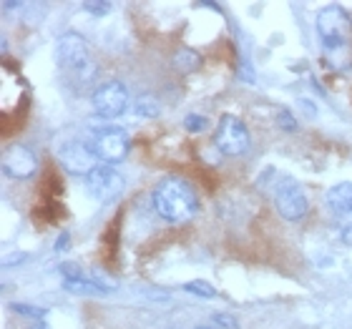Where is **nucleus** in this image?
Wrapping results in <instances>:
<instances>
[{"label":"nucleus","mask_w":352,"mask_h":329,"mask_svg":"<svg viewBox=\"0 0 352 329\" xmlns=\"http://www.w3.org/2000/svg\"><path fill=\"white\" fill-rule=\"evenodd\" d=\"M317 33L322 43L324 60L332 68H347L352 63V18L345 8L327 5L317 15Z\"/></svg>","instance_id":"nucleus-1"},{"label":"nucleus","mask_w":352,"mask_h":329,"mask_svg":"<svg viewBox=\"0 0 352 329\" xmlns=\"http://www.w3.org/2000/svg\"><path fill=\"white\" fill-rule=\"evenodd\" d=\"M151 201H154L156 214L169 224H186L199 212V196L194 186L176 176H169L162 183H156Z\"/></svg>","instance_id":"nucleus-2"},{"label":"nucleus","mask_w":352,"mask_h":329,"mask_svg":"<svg viewBox=\"0 0 352 329\" xmlns=\"http://www.w3.org/2000/svg\"><path fill=\"white\" fill-rule=\"evenodd\" d=\"M56 63H58V68L71 81L81 83V86L91 83L94 76L98 73L96 63L91 60L86 41L78 33H66V36L58 38V43H56Z\"/></svg>","instance_id":"nucleus-3"},{"label":"nucleus","mask_w":352,"mask_h":329,"mask_svg":"<svg viewBox=\"0 0 352 329\" xmlns=\"http://www.w3.org/2000/svg\"><path fill=\"white\" fill-rule=\"evenodd\" d=\"M274 206L287 221H302L307 216V194L294 179H282L274 191Z\"/></svg>","instance_id":"nucleus-4"},{"label":"nucleus","mask_w":352,"mask_h":329,"mask_svg":"<svg viewBox=\"0 0 352 329\" xmlns=\"http://www.w3.org/2000/svg\"><path fill=\"white\" fill-rule=\"evenodd\" d=\"M86 189L96 201H101V204H111V201H116V198L124 194L126 179L118 174L116 168L98 166L86 176Z\"/></svg>","instance_id":"nucleus-5"},{"label":"nucleus","mask_w":352,"mask_h":329,"mask_svg":"<svg viewBox=\"0 0 352 329\" xmlns=\"http://www.w3.org/2000/svg\"><path fill=\"white\" fill-rule=\"evenodd\" d=\"M214 144L224 156H242L250 148V131L239 118L227 113V116H221Z\"/></svg>","instance_id":"nucleus-6"},{"label":"nucleus","mask_w":352,"mask_h":329,"mask_svg":"<svg viewBox=\"0 0 352 329\" xmlns=\"http://www.w3.org/2000/svg\"><path fill=\"white\" fill-rule=\"evenodd\" d=\"M58 159L68 174L88 176L94 168H98V156H96L91 141H68L66 146L58 148Z\"/></svg>","instance_id":"nucleus-7"},{"label":"nucleus","mask_w":352,"mask_h":329,"mask_svg":"<svg viewBox=\"0 0 352 329\" xmlns=\"http://www.w3.org/2000/svg\"><path fill=\"white\" fill-rule=\"evenodd\" d=\"M91 146H94L98 161L106 163H118L129 156V136H126L121 128H103L91 139Z\"/></svg>","instance_id":"nucleus-8"},{"label":"nucleus","mask_w":352,"mask_h":329,"mask_svg":"<svg viewBox=\"0 0 352 329\" xmlns=\"http://www.w3.org/2000/svg\"><path fill=\"white\" fill-rule=\"evenodd\" d=\"M91 101H94V111L101 118H116L129 106V93H126V88L121 83L111 81L98 88Z\"/></svg>","instance_id":"nucleus-9"},{"label":"nucleus","mask_w":352,"mask_h":329,"mask_svg":"<svg viewBox=\"0 0 352 329\" xmlns=\"http://www.w3.org/2000/svg\"><path fill=\"white\" fill-rule=\"evenodd\" d=\"M3 168H6L8 176H13V179H21L23 181V179H30V176L36 174L38 159L28 146L13 144V146H8L6 154H3Z\"/></svg>","instance_id":"nucleus-10"},{"label":"nucleus","mask_w":352,"mask_h":329,"mask_svg":"<svg viewBox=\"0 0 352 329\" xmlns=\"http://www.w3.org/2000/svg\"><path fill=\"white\" fill-rule=\"evenodd\" d=\"M324 201H327V206H330V212L335 214V216H347V214H352V183L350 181L335 183V186L327 191Z\"/></svg>","instance_id":"nucleus-11"},{"label":"nucleus","mask_w":352,"mask_h":329,"mask_svg":"<svg viewBox=\"0 0 352 329\" xmlns=\"http://www.w3.org/2000/svg\"><path fill=\"white\" fill-rule=\"evenodd\" d=\"M63 289L71 294H78V297H103V294H111L109 289H103L98 282L94 279H66L63 282Z\"/></svg>","instance_id":"nucleus-12"},{"label":"nucleus","mask_w":352,"mask_h":329,"mask_svg":"<svg viewBox=\"0 0 352 329\" xmlns=\"http://www.w3.org/2000/svg\"><path fill=\"white\" fill-rule=\"evenodd\" d=\"M174 66L179 68V71H184V73H189V71H194V68L201 66V56L194 51H189V48H184V51H179L174 56Z\"/></svg>","instance_id":"nucleus-13"},{"label":"nucleus","mask_w":352,"mask_h":329,"mask_svg":"<svg viewBox=\"0 0 352 329\" xmlns=\"http://www.w3.org/2000/svg\"><path fill=\"white\" fill-rule=\"evenodd\" d=\"M184 292L197 294V297H201V299H212L214 294H217V289L209 286L206 282H186V284H184Z\"/></svg>","instance_id":"nucleus-14"},{"label":"nucleus","mask_w":352,"mask_h":329,"mask_svg":"<svg viewBox=\"0 0 352 329\" xmlns=\"http://www.w3.org/2000/svg\"><path fill=\"white\" fill-rule=\"evenodd\" d=\"M206 126H209V121H206L204 116H199V113H189V116L184 118V128H186L189 133L206 131Z\"/></svg>","instance_id":"nucleus-15"},{"label":"nucleus","mask_w":352,"mask_h":329,"mask_svg":"<svg viewBox=\"0 0 352 329\" xmlns=\"http://www.w3.org/2000/svg\"><path fill=\"white\" fill-rule=\"evenodd\" d=\"M136 113L139 116H144V118H154V116H159V103L154 101V98H141L139 103H136Z\"/></svg>","instance_id":"nucleus-16"},{"label":"nucleus","mask_w":352,"mask_h":329,"mask_svg":"<svg viewBox=\"0 0 352 329\" xmlns=\"http://www.w3.org/2000/svg\"><path fill=\"white\" fill-rule=\"evenodd\" d=\"M340 239L345 247H352V214L340 216Z\"/></svg>","instance_id":"nucleus-17"},{"label":"nucleus","mask_w":352,"mask_h":329,"mask_svg":"<svg viewBox=\"0 0 352 329\" xmlns=\"http://www.w3.org/2000/svg\"><path fill=\"white\" fill-rule=\"evenodd\" d=\"M83 8H86L88 13L96 15V18H101V15L111 13V8H113V3H109V0H96V3H83Z\"/></svg>","instance_id":"nucleus-18"},{"label":"nucleus","mask_w":352,"mask_h":329,"mask_svg":"<svg viewBox=\"0 0 352 329\" xmlns=\"http://www.w3.org/2000/svg\"><path fill=\"white\" fill-rule=\"evenodd\" d=\"M13 309L18 312V315H28V317H43L45 309L41 307H28V304H13Z\"/></svg>","instance_id":"nucleus-19"},{"label":"nucleus","mask_w":352,"mask_h":329,"mask_svg":"<svg viewBox=\"0 0 352 329\" xmlns=\"http://www.w3.org/2000/svg\"><path fill=\"white\" fill-rule=\"evenodd\" d=\"M279 126H282V128H287V131H294V128H297V124H294L292 116H289L287 111H282V113H279Z\"/></svg>","instance_id":"nucleus-20"},{"label":"nucleus","mask_w":352,"mask_h":329,"mask_svg":"<svg viewBox=\"0 0 352 329\" xmlns=\"http://www.w3.org/2000/svg\"><path fill=\"white\" fill-rule=\"evenodd\" d=\"M214 322L221 324V327H227V329H236V322L229 315H214Z\"/></svg>","instance_id":"nucleus-21"},{"label":"nucleus","mask_w":352,"mask_h":329,"mask_svg":"<svg viewBox=\"0 0 352 329\" xmlns=\"http://www.w3.org/2000/svg\"><path fill=\"white\" fill-rule=\"evenodd\" d=\"M68 247V234H63L60 236V244H58V249H66Z\"/></svg>","instance_id":"nucleus-22"},{"label":"nucleus","mask_w":352,"mask_h":329,"mask_svg":"<svg viewBox=\"0 0 352 329\" xmlns=\"http://www.w3.org/2000/svg\"><path fill=\"white\" fill-rule=\"evenodd\" d=\"M199 329H209V327H199Z\"/></svg>","instance_id":"nucleus-23"},{"label":"nucleus","mask_w":352,"mask_h":329,"mask_svg":"<svg viewBox=\"0 0 352 329\" xmlns=\"http://www.w3.org/2000/svg\"><path fill=\"white\" fill-rule=\"evenodd\" d=\"M36 329H43V327H36Z\"/></svg>","instance_id":"nucleus-24"}]
</instances>
